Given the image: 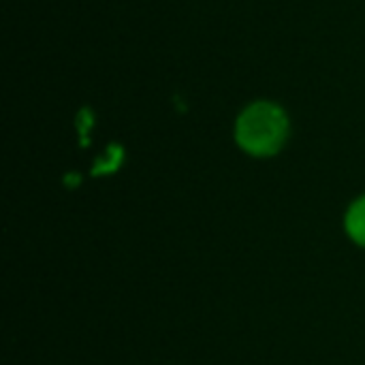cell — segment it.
I'll return each mask as SVG.
<instances>
[{
    "instance_id": "cell-2",
    "label": "cell",
    "mask_w": 365,
    "mask_h": 365,
    "mask_svg": "<svg viewBox=\"0 0 365 365\" xmlns=\"http://www.w3.org/2000/svg\"><path fill=\"white\" fill-rule=\"evenodd\" d=\"M346 231L359 246H365V197L351 205L346 214Z\"/></svg>"
},
{
    "instance_id": "cell-1",
    "label": "cell",
    "mask_w": 365,
    "mask_h": 365,
    "mask_svg": "<svg viewBox=\"0 0 365 365\" xmlns=\"http://www.w3.org/2000/svg\"><path fill=\"white\" fill-rule=\"evenodd\" d=\"M289 122L280 107L272 103L250 105L237 120V143L255 156L276 154L287 139Z\"/></svg>"
}]
</instances>
